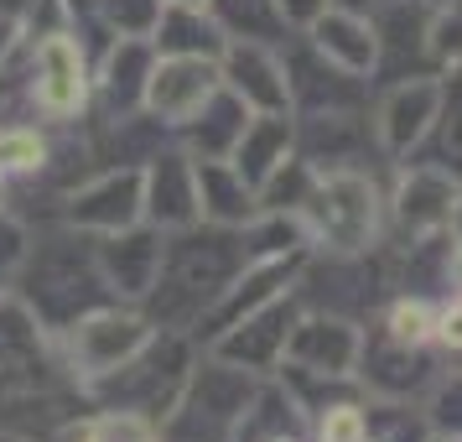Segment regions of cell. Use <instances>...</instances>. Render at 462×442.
<instances>
[{
  "instance_id": "obj_28",
  "label": "cell",
  "mask_w": 462,
  "mask_h": 442,
  "mask_svg": "<svg viewBox=\"0 0 462 442\" xmlns=\"http://www.w3.org/2000/svg\"><path fill=\"white\" fill-rule=\"evenodd\" d=\"M405 162L437 167L462 183V68L457 73H441V109H437V120H431V130H426V141Z\"/></svg>"
},
{
  "instance_id": "obj_5",
  "label": "cell",
  "mask_w": 462,
  "mask_h": 442,
  "mask_svg": "<svg viewBox=\"0 0 462 442\" xmlns=\"http://www.w3.org/2000/svg\"><path fill=\"white\" fill-rule=\"evenodd\" d=\"M26 266H32V292H26V307H32L37 323L58 328V334H68V328H73L84 313H94V307L120 302L115 287L105 281V271H99L94 234H88V240H73V230H68L63 240H47Z\"/></svg>"
},
{
  "instance_id": "obj_47",
  "label": "cell",
  "mask_w": 462,
  "mask_h": 442,
  "mask_svg": "<svg viewBox=\"0 0 462 442\" xmlns=\"http://www.w3.org/2000/svg\"><path fill=\"white\" fill-rule=\"evenodd\" d=\"M177 5H208V0H177Z\"/></svg>"
},
{
  "instance_id": "obj_39",
  "label": "cell",
  "mask_w": 462,
  "mask_h": 442,
  "mask_svg": "<svg viewBox=\"0 0 462 442\" xmlns=\"http://www.w3.org/2000/svg\"><path fill=\"white\" fill-rule=\"evenodd\" d=\"M312 442H364V400H348L312 427Z\"/></svg>"
},
{
  "instance_id": "obj_6",
  "label": "cell",
  "mask_w": 462,
  "mask_h": 442,
  "mask_svg": "<svg viewBox=\"0 0 462 442\" xmlns=\"http://www.w3.org/2000/svg\"><path fill=\"white\" fill-rule=\"evenodd\" d=\"M291 292L301 313H333L348 323H374L395 296L379 245L374 250H307Z\"/></svg>"
},
{
  "instance_id": "obj_52",
  "label": "cell",
  "mask_w": 462,
  "mask_h": 442,
  "mask_svg": "<svg viewBox=\"0 0 462 442\" xmlns=\"http://www.w3.org/2000/svg\"><path fill=\"white\" fill-rule=\"evenodd\" d=\"M437 5H441V0H437Z\"/></svg>"
},
{
  "instance_id": "obj_12",
  "label": "cell",
  "mask_w": 462,
  "mask_h": 442,
  "mask_svg": "<svg viewBox=\"0 0 462 442\" xmlns=\"http://www.w3.org/2000/svg\"><path fill=\"white\" fill-rule=\"evenodd\" d=\"M146 219V167H105L63 198L73 234H120Z\"/></svg>"
},
{
  "instance_id": "obj_7",
  "label": "cell",
  "mask_w": 462,
  "mask_h": 442,
  "mask_svg": "<svg viewBox=\"0 0 462 442\" xmlns=\"http://www.w3.org/2000/svg\"><path fill=\"white\" fill-rule=\"evenodd\" d=\"M296 156L317 172H374L395 177V162L379 141L374 105L337 109V115H296Z\"/></svg>"
},
{
  "instance_id": "obj_50",
  "label": "cell",
  "mask_w": 462,
  "mask_h": 442,
  "mask_svg": "<svg viewBox=\"0 0 462 442\" xmlns=\"http://www.w3.org/2000/svg\"><path fill=\"white\" fill-rule=\"evenodd\" d=\"M0 442H16V437H11V432H0Z\"/></svg>"
},
{
  "instance_id": "obj_27",
  "label": "cell",
  "mask_w": 462,
  "mask_h": 442,
  "mask_svg": "<svg viewBox=\"0 0 462 442\" xmlns=\"http://www.w3.org/2000/svg\"><path fill=\"white\" fill-rule=\"evenodd\" d=\"M198 198L208 224H254L260 219V188L234 162H198Z\"/></svg>"
},
{
  "instance_id": "obj_24",
  "label": "cell",
  "mask_w": 462,
  "mask_h": 442,
  "mask_svg": "<svg viewBox=\"0 0 462 442\" xmlns=\"http://www.w3.org/2000/svg\"><path fill=\"white\" fill-rule=\"evenodd\" d=\"M307 37H312L333 63H343L348 73H364V79H374V63H379V37H374V22H369V11H358V5H328L312 26H307Z\"/></svg>"
},
{
  "instance_id": "obj_45",
  "label": "cell",
  "mask_w": 462,
  "mask_h": 442,
  "mask_svg": "<svg viewBox=\"0 0 462 442\" xmlns=\"http://www.w3.org/2000/svg\"><path fill=\"white\" fill-rule=\"evenodd\" d=\"M452 234H457V245H462V193H457V209H452Z\"/></svg>"
},
{
  "instance_id": "obj_32",
  "label": "cell",
  "mask_w": 462,
  "mask_h": 442,
  "mask_svg": "<svg viewBox=\"0 0 462 442\" xmlns=\"http://www.w3.org/2000/svg\"><path fill=\"white\" fill-rule=\"evenodd\" d=\"M420 406H426V421L437 437H462V359L441 364V375L426 385Z\"/></svg>"
},
{
  "instance_id": "obj_48",
  "label": "cell",
  "mask_w": 462,
  "mask_h": 442,
  "mask_svg": "<svg viewBox=\"0 0 462 442\" xmlns=\"http://www.w3.org/2000/svg\"><path fill=\"white\" fill-rule=\"evenodd\" d=\"M275 442H312V437H275Z\"/></svg>"
},
{
  "instance_id": "obj_51",
  "label": "cell",
  "mask_w": 462,
  "mask_h": 442,
  "mask_svg": "<svg viewBox=\"0 0 462 442\" xmlns=\"http://www.w3.org/2000/svg\"><path fill=\"white\" fill-rule=\"evenodd\" d=\"M0 193H5V172H0Z\"/></svg>"
},
{
  "instance_id": "obj_34",
  "label": "cell",
  "mask_w": 462,
  "mask_h": 442,
  "mask_svg": "<svg viewBox=\"0 0 462 442\" xmlns=\"http://www.w3.org/2000/svg\"><path fill=\"white\" fill-rule=\"evenodd\" d=\"M437 313L441 302H426V296H390L379 323L395 338H405V343H437Z\"/></svg>"
},
{
  "instance_id": "obj_14",
  "label": "cell",
  "mask_w": 462,
  "mask_h": 442,
  "mask_svg": "<svg viewBox=\"0 0 462 442\" xmlns=\"http://www.w3.org/2000/svg\"><path fill=\"white\" fill-rule=\"evenodd\" d=\"M296 323H301V302H296V292H286V296H275V302H265L260 313H250L245 323H234L229 334H218L208 349L218 359H229V364L254 370V375H275L286 364Z\"/></svg>"
},
{
  "instance_id": "obj_22",
  "label": "cell",
  "mask_w": 462,
  "mask_h": 442,
  "mask_svg": "<svg viewBox=\"0 0 462 442\" xmlns=\"http://www.w3.org/2000/svg\"><path fill=\"white\" fill-rule=\"evenodd\" d=\"M224 84L254 109V115H275L291 109V84H286V63L281 47L265 42H229L224 52Z\"/></svg>"
},
{
  "instance_id": "obj_42",
  "label": "cell",
  "mask_w": 462,
  "mask_h": 442,
  "mask_svg": "<svg viewBox=\"0 0 462 442\" xmlns=\"http://www.w3.org/2000/svg\"><path fill=\"white\" fill-rule=\"evenodd\" d=\"M328 5H333V0H281V11H286V22H291L296 32H307Z\"/></svg>"
},
{
  "instance_id": "obj_9",
  "label": "cell",
  "mask_w": 462,
  "mask_h": 442,
  "mask_svg": "<svg viewBox=\"0 0 462 442\" xmlns=\"http://www.w3.org/2000/svg\"><path fill=\"white\" fill-rule=\"evenodd\" d=\"M286 84H291V115H337V109H369L374 105V79L348 73L333 63L307 32H291L281 47Z\"/></svg>"
},
{
  "instance_id": "obj_40",
  "label": "cell",
  "mask_w": 462,
  "mask_h": 442,
  "mask_svg": "<svg viewBox=\"0 0 462 442\" xmlns=\"http://www.w3.org/2000/svg\"><path fill=\"white\" fill-rule=\"evenodd\" d=\"M26 260H32V234L11 213H0V281H11Z\"/></svg>"
},
{
  "instance_id": "obj_35",
  "label": "cell",
  "mask_w": 462,
  "mask_h": 442,
  "mask_svg": "<svg viewBox=\"0 0 462 442\" xmlns=\"http://www.w3.org/2000/svg\"><path fill=\"white\" fill-rule=\"evenodd\" d=\"M79 442H167L162 437V421L135 417V411H94L84 421Z\"/></svg>"
},
{
  "instance_id": "obj_36",
  "label": "cell",
  "mask_w": 462,
  "mask_h": 442,
  "mask_svg": "<svg viewBox=\"0 0 462 442\" xmlns=\"http://www.w3.org/2000/svg\"><path fill=\"white\" fill-rule=\"evenodd\" d=\"M94 11L115 37H151L162 11H167V0H94Z\"/></svg>"
},
{
  "instance_id": "obj_19",
  "label": "cell",
  "mask_w": 462,
  "mask_h": 442,
  "mask_svg": "<svg viewBox=\"0 0 462 442\" xmlns=\"http://www.w3.org/2000/svg\"><path fill=\"white\" fill-rule=\"evenodd\" d=\"M218 89H224V63L218 58H156L146 109L177 130V126H188Z\"/></svg>"
},
{
  "instance_id": "obj_3",
  "label": "cell",
  "mask_w": 462,
  "mask_h": 442,
  "mask_svg": "<svg viewBox=\"0 0 462 442\" xmlns=\"http://www.w3.org/2000/svg\"><path fill=\"white\" fill-rule=\"evenodd\" d=\"M260 385H265V375H254L245 364H229L213 349H203L188 385H182V396H177V406L162 421V437L167 442H234L245 417H250L254 396H260Z\"/></svg>"
},
{
  "instance_id": "obj_38",
  "label": "cell",
  "mask_w": 462,
  "mask_h": 442,
  "mask_svg": "<svg viewBox=\"0 0 462 442\" xmlns=\"http://www.w3.org/2000/svg\"><path fill=\"white\" fill-rule=\"evenodd\" d=\"M431 63L437 73H457L462 68V0H441L437 22H431Z\"/></svg>"
},
{
  "instance_id": "obj_15",
  "label": "cell",
  "mask_w": 462,
  "mask_h": 442,
  "mask_svg": "<svg viewBox=\"0 0 462 442\" xmlns=\"http://www.w3.org/2000/svg\"><path fill=\"white\" fill-rule=\"evenodd\" d=\"M462 183L437 167L420 162H400L390 177V230L384 234H437L452 230V209H457Z\"/></svg>"
},
{
  "instance_id": "obj_16",
  "label": "cell",
  "mask_w": 462,
  "mask_h": 442,
  "mask_svg": "<svg viewBox=\"0 0 462 442\" xmlns=\"http://www.w3.org/2000/svg\"><path fill=\"white\" fill-rule=\"evenodd\" d=\"M94 255H99V271L115 287L120 302H146V292L162 276V255H167V230L156 224H130L120 234H94Z\"/></svg>"
},
{
  "instance_id": "obj_44",
  "label": "cell",
  "mask_w": 462,
  "mask_h": 442,
  "mask_svg": "<svg viewBox=\"0 0 462 442\" xmlns=\"http://www.w3.org/2000/svg\"><path fill=\"white\" fill-rule=\"evenodd\" d=\"M16 32H22V22H16V16H5V11H0V58H5V52H11V47H16Z\"/></svg>"
},
{
  "instance_id": "obj_18",
  "label": "cell",
  "mask_w": 462,
  "mask_h": 442,
  "mask_svg": "<svg viewBox=\"0 0 462 442\" xmlns=\"http://www.w3.org/2000/svg\"><path fill=\"white\" fill-rule=\"evenodd\" d=\"M146 224L156 230H192L203 224V198H198V156L171 141L146 162Z\"/></svg>"
},
{
  "instance_id": "obj_13",
  "label": "cell",
  "mask_w": 462,
  "mask_h": 442,
  "mask_svg": "<svg viewBox=\"0 0 462 442\" xmlns=\"http://www.w3.org/2000/svg\"><path fill=\"white\" fill-rule=\"evenodd\" d=\"M88 99H94V73L84 42L73 32H47L32 52V105L47 120H73L88 109Z\"/></svg>"
},
{
  "instance_id": "obj_10",
  "label": "cell",
  "mask_w": 462,
  "mask_h": 442,
  "mask_svg": "<svg viewBox=\"0 0 462 442\" xmlns=\"http://www.w3.org/2000/svg\"><path fill=\"white\" fill-rule=\"evenodd\" d=\"M441 364H447V354L437 343H405L374 317V323H364V349H358L354 380L364 385V396L420 400L426 385L441 375Z\"/></svg>"
},
{
  "instance_id": "obj_41",
  "label": "cell",
  "mask_w": 462,
  "mask_h": 442,
  "mask_svg": "<svg viewBox=\"0 0 462 442\" xmlns=\"http://www.w3.org/2000/svg\"><path fill=\"white\" fill-rule=\"evenodd\" d=\"M437 349L447 359H462V296L441 302V313H437Z\"/></svg>"
},
{
  "instance_id": "obj_1",
  "label": "cell",
  "mask_w": 462,
  "mask_h": 442,
  "mask_svg": "<svg viewBox=\"0 0 462 442\" xmlns=\"http://www.w3.org/2000/svg\"><path fill=\"white\" fill-rule=\"evenodd\" d=\"M265 260L260 255V240H254V224H192V230L167 234V255H162V276L146 292V317L156 328H177V334H192L208 307L229 292L239 271Z\"/></svg>"
},
{
  "instance_id": "obj_46",
  "label": "cell",
  "mask_w": 462,
  "mask_h": 442,
  "mask_svg": "<svg viewBox=\"0 0 462 442\" xmlns=\"http://www.w3.org/2000/svg\"><path fill=\"white\" fill-rule=\"evenodd\" d=\"M333 5H358V11H369V5H374V0H333Z\"/></svg>"
},
{
  "instance_id": "obj_21",
  "label": "cell",
  "mask_w": 462,
  "mask_h": 442,
  "mask_svg": "<svg viewBox=\"0 0 462 442\" xmlns=\"http://www.w3.org/2000/svg\"><path fill=\"white\" fill-rule=\"evenodd\" d=\"M358 349H364V323H348V317L333 313H301L286 364H301V370H317V375H354Z\"/></svg>"
},
{
  "instance_id": "obj_49",
  "label": "cell",
  "mask_w": 462,
  "mask_h": 442,
  "mask_svg": "<svg viewBox=\"0 0 462 442\" xmlns=\"http://www.w3.org/2000/svg\"><path fill=\"white\" fill-rule=\"evenodd\" d=\"M431 442H462V437H431Z\"/></svg>"
},
{
  "instance_id": "obj_4",
  "label": "cell",
  "mask_w": 462,
  "mask_h": 442,
  "mask_svg": "<svg viewBox=\"0 0 462 442\" xmlns=\"http://www.w3.org/2000/svg\"><path fill=\"white\" fill-rule=\"evenodd\" d=\"M312 250H374L390 230V177L374 172H317L301 209Z\"/></svg>"
},
{
  "instance_id": "obj_37",
  "label": "cell",
  "mask_w": 462,
  "mask_h": 442,
  "mask_svg": "<svg viewBox=\"0 0 462 442\" xmlns=\"http://www.w3.org/2000/svg\"><path fill=\"white\" fill-rule=\"evenodd\" d=\"M47 162H52V146H47L37 130H26V126H5L0 130V172H5V177L42 172Z\"/></svg>"
},
{
  "instance_id": "obj_33",
  "label": "cell",
  "mask_w": 462,
  "mask_h": 442,
  "mask_svg": "<svg viewBox=\"0 0 462 442\" xmlns=\"http://www.w3.org/2000/svg\"><path fill=\"white\" fill-rule=\"evenodd\" d=\"M312 188H317V167H312V162H301V156H291V162L275 172L265 188H260V213H286V219H301Z\"/></svg>"
},
{
  "instance_id": "obj_29",
  "label": "cell",
  "mask_w": 462,
  "mask_h": 442,
  "mask_svg": "<svg viewBox=\"0 0 462 442\" xmlns=\"http://www.w3.org/2000/svg\"><path fill=\"white\" fill-rule=\"evenodd\" d=\"M213 22L224 26L229 42H265V47H286L296 26L286 22L281 0H208Z\"/></svg>"
},
{
  "instance_id": "obj_31",
  "label": "cell",
  "mask_w": 462,
  "mask_h": 442,
  "mask_svg": "<svg viewBox=\"0 0 462 442\" xmlns=\"http://www.w3.org/2000/svg\"><path fill=\"white\" fill-rule=\"evenodd\" d=\"M431 421L420 400L364 396V442H431Z\"/></svg>"
},
{
  "instance_id": "obj_25",
  "label": "cell",
  "mask_w": 462,
  "mask_h": 442,
  "mask_svg": "<svg viewBox=\"0 0 462 442\" xmlns=\"http://www.w3.org/2000/svg\"><path fill=\"white\" fill-rule=\"evenodd\" d=\"M151 42L162 58H218L224 63V52H229V37L213 22L208 5H177V0H167Z\"/></svg>"
},
{
  "instance_id": "obj_8",
  "label": "cell",
  "mask_w": 462,
  "mask_h": 442,
  "mask_svg": "<svg viewBox=\"0 0 462 442\" xmlns=\"http://www.w3.org/2000/svg\"><path fill=\"white\" fill-rule=\"evenodd\" d=\"M63 338H68V370H73L79 385H88V380L109 375L125 359L141 354L151 338H156V323L146 317L141 302H109V307L84 313Z\"/></svg>"
},
{
  "instance_id": "obj_30",
  "label": "cell",
  "mask_w": 462,
  "mask_h": 442,
  "mask_svg": "<svg viewBox=\"0 0 462 442\" xmlns=\"http://www.w3.org/2000/svg\"><path fill=\"white\" fill-rule=\"evenodd\" d=\"M275 380L286 385V396L296 400V411L307 417V427L337 411V406H348V400H364V385L354 375H317V370H301V364H281Z\"/></svg>"
},
{
  "instance_id": "obj_11",
  "label": "cell",
  "mask_w": 462,
  "mask_h": 442,
  "mask_svg": "<svg viewBox=\"0 0 462 442\" xmlns=\"http://www.w3.org/2000/svg\"><path fill=\"white\" fill-rule=\"evenodd\" d=\"M369 22H374V37H379L374 89L400 84V79H441L437 63H431L437 0H374Z\"/></svg>"
},
{
  "instance_id": "obj_2",
  "label": "cell",
  "mask_w": 462,
  "mask_h": 442,
  "mask_svg": "<svg viewBox=\"0 0 462 442\" xmlns=\"http://www.w3.org/2000/svg\"><path fill=\"white\" fill-rule=\"evenodd\" d=\"M203 354V343L192 334H177V328H156L146 349L135 359H125L120 370L88 380L84 396L99 406V411H135V417L167 421V411L177 406L182 385H188L192 364Z\"/></svg>"
},
{
  "instance_id": "obj_26",
  "label": "cell",
  "mask_w": 462,
  "mask_h": 442,
  "mask_svg": "<svg viewBox=\"0 0 462 442\" xmlns=\"http://www.w3.org/2000/svg\"><path fill=\"white\" fill-rule=\"evenodd\" d=\"M291 156H296V115L291 109H275V115H254L250 130H245V141H239V151H234L229 162L250 177L254 188H265Z\"/></svg>"
},
{
  "instance_id": "obj_43",
  "label": "cell",
  "mask_w": 462,
  "mask_h": 442,
  "mask_svg": "<svg viewBox=\"0 0 462 442\" xmlns=\"http://www.w3.org/2000/svg\"><path fill=\"white\" fill-rule=\"evenodd\" d=\"M37 5H47V0H0V11H5V16H16V22L37 16Z\"/></svg>"
},
{
  "instance_id": "obj_20",
  "label": "cell",
  "mask_w": 462,
  "mask_h": 442,
  "mask_svg": "<svg viewBox=\"0 0 462 442\" xmlns=\"http://www.w3.org/2000/svg\"><path fill=\"white\" fill-rule=\"evenodd\" d=\"M156 42L151 37H120L99 58V73H94V99L105 109V120L115 115H135L146 109V89H151V68H156Z\"/></svg>"
},
{
  "instance_id": "obj_23",
  "label": "cell",
  "mask_w": 462,
  "mask_h": 442,
  "mask_svg": "<svg viewBox=\"0 0 462 442\" xmlns=\"http://www.w3.org/2000/svg\"><path fill=\"white\" fill-rule=\"evenodd\" d=\"M250 120H254V109L224 84L188 126H177V146H188L198 162H229L234 151H239V141H245Z\"/></svg>"
},
{
  "instance_id": "obj_17",
  "label": "cell",
  "mask_w": 462,
  "mask_h": 442,
  "mask_svg": "<svg viewBox=\"0 0 462 442\" xmlns=\"http://www.w3.org/2000/svg\"><path fill=\"white\" fill-rule=\"evenodd\" d=\"M437 109H441V79H400V84L374 89V126L395 167L426 141Z\"/></svg>"
}]
</instances>
